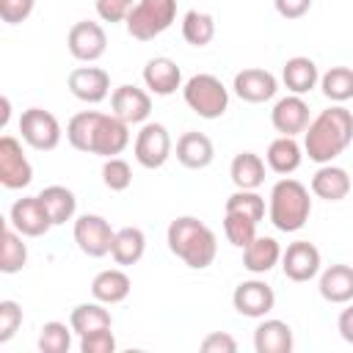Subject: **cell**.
I'll return each instance as SVG.
<instances>
[{
    "label": "cell",
    "instance_id": "cell-1",
    "mask_svg": "<svg viewBox=\"0 0 353 353\" xmlns=\"http://www.w3.org/2000/svg\"><path fill=\"white\" fill-rule=\"evenodd\" d=\"M353 141V113L342 105H331L325 110H320L306 132H303V154L323 165V163H334Z\"/></svg>",
    "mask_w": 353,
    "mask_h": 353
},
{
    "label": "cell",
    "instance_id": "cell-2",
    "mask_svg": "<svg viewBox=\"0 0 353 353\" xmlns=\"http://www.w3.org/2000/svg\"><path fill=\"white\" fill-rule=\"evenodd\" d=\"M165 243H168V251L182 259L190 270H204L215 262L218 256V240H215V232L193 218V215H179L168 223V232H165Z\"/></svg>",
    "mask_w": 353,
    "mask_h": 353
},
{
    "label": "cell",
    "instance_id": "cell-3",
    "mask_svg": "<svg viewBox=\"0 0 353 353\" xmlns=\"http://www.w3.org/2000/svg\"><path fill=\"white\" fill-rule=\"evenodd\" d=\"M312 215V196L309 188L292 176H281L268 196V218L279 232H298L306 226Z\"/></svg>",
    "mask_w": 353,
    "mask_h": 353
},
{
    "label": "cell",
    "instance_id": "cell-4",
    "mask_svg": "<svg viewBox=\"0 0 353 353\" xmlns=\"http://www.w3.org/2000/svg\"><path fill=\"white\" fill-rule=\"evenodd\" d=\"M182 99L199 119H221L229 110V88L210 72L188 77L182 85Z\"/></svg>",
    "mask_w": 353,
    "mask_h": 353
},
{
    "label": "cell",
    "instance_id": "cell-5",
    "mask_svg": "<svg viewBox=\"0 0 353 353\" xmlns=\"http://www.w3.org/2000/svg\"><path fill=\"white\" fill-rule=\"evenodd\" d=\"M176 19V0H138L127 17V33L135 41H152Z\"/></svg>",
    "mask_w": 353,
    "mask_h": 353
},
{
    "label": "cell",
    "instance_id": "cell-6",
    "mask_svg": "<svg viewBox=\"0 0 353 353\" xmlns=\"http://www.w3.org/2000/svg\"><path fill=\"white\" fill-rule=\"evenodd\" d=\"M19 135L36 152H52L61 143V121L44 108H28L19 116Z\"/></svg>",
    "mask_w": 353,
    "mask_h": 353
},
{
    "label": "cell",
    "instance_id": "cell-7",
    "mask_svg": "<svg viewBox=\"0 0 353 353\" xmlns=\"http://www.w3.org/2000/svg\"><path fill=\"white\" fill-rule=\"evenodd\" d=\"M171 149H174L171 135H168L165 124H160V121H146L138 130L135 143H132V154H135L138 165H143L149 171L163 168L165 160L171 157Z\"/></svg>",
    "mask_w": 353,
    "mask_h": 353
},
{
    "label": "cell",
    "instance_id": "cell-8",
    "mask_svg": "<svg viewBox=\"0 0 353 353\" xmlns=\"http://www.w3.org/2000/svg\"><path fill=\"white\" fill-rule=\"evenodd\" d=\"M72 234H74L77 248L85 256H91V259L108 256L110 254V245H113V237H116V232L110 229V223L102 215H94V212H85V215L74 218Z\"/></svg>",
    "mask_w": 353,
    "mask_h": 353
},
{
    "label": "cell",
    "instance_id": "cell-9",
    "mask_svg": "<svg viewBox=\"0 0 353 353\" xmlns=\"http://www.w3.org/2000/svg\"><path fill=\"white\" fill-rule=\"evenodd\" d=\"M66 50L74 61H83V63H94L105 55L108 50V33L99 22H91V19H80L69 28L66 33Z\"/></svg>",
    "mask_w": 353,
    "mask_h": 353
},
{
    "label": "cell",
    "instance_id": "cell-10",
    "mask_svg": "<svg viewBox=\"0 0 353 353\" xmlns=\"http://www.w3.org/2000/svg\"><path fill=\"white\" fill-rule=\"evenodd\" d=\"M33 182V165L14 135L0 138V185L6 190H22Z\"/></svg>",
    "mask_w": 353,
    "mask_h": 353
},
{
    "label": "cell",
    "instance_id": "cell-11",
    "mask_svg": "<svg viewBox=\"0 0 353 353\" xmlns=\"http://www.w3.org/2000/svg\"><path fill=\"white\" fill-rule=\"evenodd\" d=\"M232 306L237 314L243 317H251V320H262L265 314L273 312L276 306V292L268 281L262 279H248V281H240L232 292Z\"/></svg>",
    "mask_w": 353,
    "mask_h": 353
},
{
    "label": "cell",
    "instance_id": "cell-12",
    "mask_svg": "<svg viewBox=\"0 0 353 353\" xmlns=\"http://www.w3.org/2000/svg\"><path fill=\"white\" fill-rule=\"evenodd\" d=\"M320 265H323L320 248L309 240H295L281 251V270L295 284L312 281L320 273Z\"/></svg>",
    "mask_w": 353,
    "mask_h": 353
},
{
    "label": "cell",
    "instance_id": "cell-13",
    "mask_svg": "<svg viewBox=\"0 0 353 353\" xmlns=\"http://www.w3.org/2000/svg\"><path fill=\"white\" fill-rule=\"evenodd\" d=\"M8 223L25 237H41L52 229V221L39 196H22L8 210Z\"/></svg>",
    "mask_w": 353,
    "mask_h": 353
},
{
    "label": "cell",
    "instance_id": "cell-14",
    "mask_svg": "<svg viewBox=\"0 0 353 353\" xmlns=\"http://www.w3.org/2000/svg\"><path fill=\"white\" fill-rule=\"evenodd\" d=\"M66 85L74 99H80L85 105H99L110 94V74L99 66H77L69 72Z\"/></svg>",
    "mask_w": 353,
    "mask_h": 353
},
{
    "label": "cell",
    "instance_id": "cell-15",
    "mask_svg": "<svg viewBox=\"0 0 353 353\" xmlns=\"http://www.w3.org/2000/svg\"><path fill=\"white\" fill-rule=\"evenodd\" d=\"M232 91L243 99V102H251V105H262L268 99L276 97L279 91V80L273 72L268 69H259V66H248V69H240L232 80Z\"/></svg>",
    "mask_w": 353,
    "mask_h": 353
},
{
    "label": "cell",
    "instance_id": "cell-16",
    "mask_svg": "<svg viewBox=\"0 0 353 353\" xmlns=\"http://www.w3.org/2000/svg\"><path fill=\"white\" fill-rule=\"evenodd\" d=\"M309 105H306V99L303 97H298V94H287V97H281L276 105H273V110H270V124H273V130L279 132V135H301V132H306V127H309Z\"/></svg>",
    "mask_w": 353,
    "mask_h": 353
},
{
    "label": "cell",
    "instance_id": "cell-17",
    "mask_svg": "<svg viewBox=\"0 0 353 353\" xmlns=\"http://www.w3.org/2000/svg\"><path fill=\"white\" fill-rule=\"evenodd\" d=\"M130 146V124L113 113H102L97 132H94V143H91V154L99 157H119L124 149Z\"/></svg>",
    "mask_w": 353,
    "mask_h": 353
},
{
    "label": "cell",
    "instance_id": "cell-18",
    "mask_svg": "<svg viewBox=\"0 0 353 353\" xmlns=\"http://www.w3.org/2000/svg\"><path fill=\"white\" fill-rule=\"evenodd\" d=\"M110 113L127 124H146L152 113V97L138 85H119L110 94Z\"/></svg>",
    "mask_w": 353,
    "mask_h": 353
},
{
    "label": "cell",
    "instance_id": "cell-19",
    "mask_svg": "<svg viewBox=\"0 0 353 353\" xmlns=\"http://www.w3.org/2000/svg\"><path fill=\"white\" fill-rule=\"evenodd\" d=\"M143 83L149 88V94L154 97H171L176 88H182V69L176 66V61L165 58V55H157V58H149L146 66H143Z\"/></svg>",
    "mask_w": 353,
    "mask_h": 353
},
{
    "label": "cell",
    "instance_id": "cell-20",
    "mask_svg": "<svg viewBox=\"0 0 353 353\" xmlns=\"http://www.w3.org/2000/svg\"><path fill=\"white\" fill-rule=\"evenodd\" d=\"M281 83L287 85L290 94L303 97L320 85V69L309 55H292L281 66Z\"/></svg>",
    "mask_w": 353,
    "mask_h": 353
},
{
    "label": "cell",
    "instance_id": "cell-21",
    "mask_svg": "<svg viewBox=\"0 0 353 353\" xmlns=\"http://www.w3.org/2000/svg\"><path fill=\"white\" fill-rule=\"evenodd\" d=\"M176 160L190 171H201L215 160V146L204 132L188 130L176 138Z\"/></svg>",
    "mask_w": 353,
    "mask_h": 353
},
{
    "label": "cell",
    "instance_id": "cell-22",
    "mask_svg": "<svg viewBox=\"0 0 353 353\" xmlns=\"http://www.w3.org/2000/svg\"><path fill=\"white\" fill-rule=\"evenodd\" d=\"M309 190L323 199V201H342L347 193H350V174L342 168V165H334V163H323L312 182H309Z\"/></svg>",
    "mask_w": 353,
    "mask_h": 353
},
{
    "label": "cell",
    "instance_id": "cell-23",
    "mask_svg": "<svg viewBox=\"0 0 353 353\" xmlns=\"http://www.w3.org/2000/svg\"><path fill=\"white\" fill-rule=\"evenodd\" d=\"M295 339L292 328L284 320L262 317V323L254 328V350L256 353H292Z\"/></svg>",
    "mask_w": 353,
    "mask_h": 353
},
{
    "label": "cell",
    "instance_id": "cell-24",
    "mask_svg": "<svg viewBox=\"0 0 353 353\" xmlns=\"http://www.w3.org/2000/svg\"><path fill=\"white\" fill-rule=\"evenodd\" d=\"M265 163L273 174H281V176H290L292 171L301 168L303 163V146L292 138V135H279L270 141L268 152H265Z\"/></svg>",
    "mask_w": 353,
    "mask_h": 353
},
{
    "label": "cell",
    "instance_id": "cell-25",
    "mask_svg": "<svg viewBox=\"0 0 353 353\" xmlns=\"http://www.w3.org/2000/svg\"><path fill=\"white\" fill-rule=\"evenodd\" d=\"M323 301L328 303H350L353 301V268L350 265H328L320 273V284H317Z\"/></svg>",
    "mask_w": 353,
    "mask_h": 353
},
{
    "label": "cell",
    "instance_id": "cell-26",
    "mask_svg": "<svg viewBox=\"0 0 353 353\" xmlns=\"http://www.w3.org/2000/svg\"><path fill=\"white\" fill-rule=\"evenodd\" d=\"M132 290V281L130 276L121 270V268H108V270H99L91 281V295L94 301L105 303V306H113V303H121Z\"/></svg>",
    "mask_w": 353,
    "mask_h": 353
},
{
    "label": "cell",
    "instance_id": "cell-27",
    "mask_svg": "<svg viewBox=\"0 0 353 353\" xmlns=\"http://www.w3.org/2000/svg\"><path fill=\"white\" fill-rule=\"evenodd\" d=\"M281 262V245L273 237H254L245 248H243V268L254 276L270 273L276 265Z\"/></svg>",
    "mask_w": 353,
    "mask_h": 353
},
{
    "label": "cell",
    "instance_id": "cell-28",
    "mask_svg": "<svg viewBox=\"0 0 353 353\" xmlns=\"http://www.w3.org/2000/svg\"><path fill=\"white\" fill-rule=\"evenodd\" d=\"M265 165L268 163L256 152H240V154L232 157L229 176H232L234 188H240V190H256L265 182Z\"/></svg>",
    "mask_w": 353,
    "mask_h": 353
},
{
    "label": "cell",
    "instance_id": "cell-29",
    "mask_svg": "<svg viewBox=\"0 0 353 353\" xmlns=\"http://www.w3.org/2000/svg\"><path fill=\"white\" fill-rule=\"evenodd\" d=\"M39 199H41V204H44V210H47L52 226H63V223L72 221L74 212H77V196H74L66 185H47V188L39 193Z\"/></svg>",
    "mask_w": 353,
    "mask_h": 353
},
{
    "label": "cell",
    "instance_id": "cell-30",
    "mask_svg": "<svg viewBox=\"0 0 353 353\" xmlns=\"http://www.w3.org/2000/svg\"><path fill=\"white\" fill-rule=\"evenodd\" d=\"M143 251H146V234L138 226H124V229L116 232L113 245H110V256H113L116 265L130 268V265L141 262Z\"/></svg>",
    "mask_w": 353,
    "mask_h": 353
},
{
    "label": "cell",
    "instance_id": "cell-31",
    "mask_svg": "<svg viewBox=\"0 0 353 353\" xmlns=\"http://www.w3.org/2000/svg\"><path fill=\"white\" fill-rule=\"evenodd\" d=\"M69 325L77 336H85L91 331H102V328H113V317L105 309V303L91 301V303H77L69 312Z\"/></svg>",
    "mask_w": 353,
    "mask_h": 353
},
{
    "label": "cell",
    "instance_id": "cell-32",
    "mask_svg": "<svg viewBox=\"0 0 353 353\" xmlns=\"http://www.w3.org/2000/svg\"><path fill=\"white\" fill-rule=\"evenodd\" d=\"M182 39L190 47H207L215 39V19H212V14L190 8L182 17Z\"/></svg>",
    "mask_w": 353,
    "mask_h": 353
},
{
    "label": "cell",
    "instance_id": "cell-33",
    "mask_svg": "<svg viewBox=\"0 0 353 353\" xmlns=\"http://www.w3.org/2000/svg\"><path fill=\"white\" fill-rule=\"evenodd\" d=\"M99 110H83V113H74L66 124V141L77 149V152H88L91 154V143H94V132H97V124H99Z\"/></svg>",
    "mask_w": 353,
    "mask_h": 353
},
{
    "label": "cell",
    "instance_id": "cell-34",
    "mask_svg": "<svg viewBox=\"0 0 353 353\" xmlns=\"http://www.w3.org/2000/svg\"><path fill=\"white\" fill-rule=\"evenodd\" d=\"M320 91L334 105L353 99V69L350 66H331L328 72H323L320 74Z\"/></svg>",
    "mask_w": 353,
    "mask_h": 353
},
{
    "label": "cell",
    "instance_id": "cell-35",
    "mask_svg": "<svg viewBox=\"0 0 353 353\" xmlns=\"http://www.w3.org/2000/svg\"><path fill=\"white\" fill-rule=\"evenodd\" d=\"M25 234H19L11 223L6 226L3 232V248H0V270L6 276L11 273H19L25 265H28V245L22 243Z\"/></svg>",
    "mask_w": 353,
    "mask_h": 353
},
{
    "label": "cell",
    "instance_id": "cell-36",
    "mask_svg": "<svg viewBox=\"0 0 353 353\" xmlns=\"http://www.w3.org/2000/svg\"><path fill=\"white\" fill-rule=\"evenodd\" d=\"M72 325L61 320H50L39 331V350L41 353H69L72 347Z\"/></svg>",
    "mask_w": 353,
    "mask_h": 353
},
{
    "label": "cell",
    "instance_id": "cell-37",
    "mask_svg": "<svg viewBox=\"0 0 353 353\" xmlns=\"http://www.w3.org/2000/svg\"><path fill=\"white\" fill-rule=\"evenodd\" d=\"M223 212H240V215H245V218H251V221H265V199L256 193V190H234L229 199H226V204H223Z\"/></svg>",
    "mask_w": 353,
    "mask_h": 353
},
{
    "label": "cell",
    "instance_id": "cell-38",
    "mask_svg": "<svg viewBox=\"0 0 353 353\" xmlns=\"http://www.w3.org/2000/svg\"><path fill=\"white\" fill-rule=\"evenodd\" d=\"M256 226H259L256 221H251V218H245L240 212H223V234L240 251L256 237Z\"/></svg>",
    "mask_w": 353,
    "mask_h": 353
},
{
    "label": "cell",
    "instance_id": "cell-39",
    "mask_svg": "<svg viewBox=\"0 0 353 353\" xmlns=\"http://www.w3.org/2000/svg\"><path fill=\"white\" fill-rule=\"evenodd\" d=\"M102 182H105L108 190H116V193L127 190L132 185L130 163L124 157H105V163H102Z\"/></svg>",
    "mask_w": 353,
    "mask_h": 353
},
{
    "label": "cell",
    "instance_id": "cell-40",
    "mask_svg": "<svg viewBox=\"0 0 353 353\" xmlns=\"http://www.w3.org/2000/svg\"><path fill=\"white\" fill-rule=\"evenodd\" d=\"M22 325V306L17 301H0V345L8 342Z\"/></svg>",
    "mask_w": 353,
    "mask_h": 353
},
{
    "label": "cell",
    "instance_id": "cell-41",
    "mask_svg": "<svg viewBox=\"0 0 353 353\" xmlns=\"http://www.w3.org/2000/svg\"><path fill=\"white\" fill-rule=\"evenodd\" d=\"M132 0H94V8H97V17L102 22H127L130 11H132Z\"/></svg>",
    "mask_w": 353,
    "mask_h": 353
},
{
    "label": "cell",
    "instance_id": "cell-42",
    "mask_svg": "<svg viewBox=\"0 0 353 353\" xmlns=\"http://www.w3.org/2000/svg\"><path fill=\"white\" fill-rule=\"evenodd\" d=\"M113 350H116V336L110 328L80 336V353H113Z\"/></svg>",
    "mask_w": 353,
    "mask_h": 353
},
{
    "label": "cell",
    "instance_id": "cell-43",
    "mask_svg": "<svg viewBox=\"0 0 353 353\" xmlns=\"http://www.w3.org/2000/svg\"><path fill=\"white\" fill-rule=\"evenodd\" d=\"M36 0H0V19L6 25H19L33 14Z\"/></svg>",
    "mask_w": 353,
    "mask_h": 353
},
{
    "label": "cell",
    "instance_id": "cell-44",
    "mask_svg": "<svg viewBox=\"0 0 353 353\" xmlns=\"http://www.w3.org/2000/svg\"><path fill=\"white\" fill-rule=\"evenodd\" d=\"M201 353H237V339L226 331H212L201 339Z\"/></svg>",
    "mask_w": 353,
    "mask_h": 353
},
{
    "label": "cell",
    "instance_id": "cell-45",
    "mask_svg": "<svg viewBox=\"0 0 353 353\" xmlns=\"http://www.w3.org/2000/svg\"><path fill=\"white\" fill-rule=\"evenodd\" d=\"M279 17L284 19H301L309 8H312V0H273Z\"/></svg>",
    "mask_w": 353,
    "mask_h": 353
},
{
    "label": "cell",
    "instance_id": "cell-46",
    "mask_svg": "<svg viewBox=\"0 0 353 353\" xmlns=\"http://www.w3.org/2000/svg\"><path fill=\"white\" fill-rule=\"evenodd\" d=\"M336 328H339V336H342L347 345H353V301L347 303V309L339 312V317H336Z\"/></svg>",
    "mask_w": 353,
    "mask_h": 353
},
{
    "label": "cell",
    "instance_id": "cell-47",
    "mask_svg": "<svg viewBox=\"0 0 353 353\" xmlns=\"http://www.w3.org/2000/svg\"><path fill=\"white\" fill-rule=\"evenodd\" d=\"M8 116H11V102H8V97H3V119H0L3 127L8 124Z\"/></svg>",
    "mask_w": 353,
    "mask_h": 353
}]
</instances>
